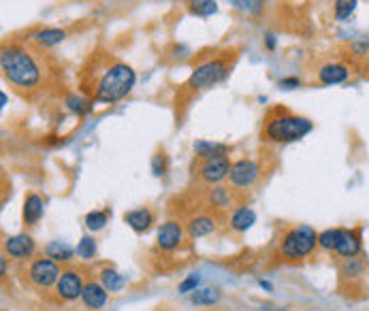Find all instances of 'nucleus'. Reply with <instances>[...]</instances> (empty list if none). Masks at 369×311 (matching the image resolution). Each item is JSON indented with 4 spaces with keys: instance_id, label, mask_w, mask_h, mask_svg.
I'll use <instances>...</instances> for the list:
<instances>
[{
    "instance_id": "17",
    "label": "nucleus",
    "mask_w": 369,
    "mask_h": 311,
    "mask_svg": "<svg viewBox=\"0 0 369 311\" xmlns=\"http://www.w3.org/2000/svg\"><path fill=\"white\" fill-rule=\"evenodd\" d=\"M66 38V32L60 28H41L36 32H32V41L38 48H56Z\"/></svg>"
},
{
    "instance_id": "9",
    "label": "nucleus",
    "mask_w": 369,
    "mask_h": 311,
    "mask_svg": "<svg viewBox=\"0 0 369 311\" xmlns=\"http://www.w3.org/2000/svg\"><path fill=\"white\" fill-rule=\"evenodd\" d=\"M84 280L77 271H64L56 284V292L62 301H77L81 294H84Z\"/></svg>"
},
{
    "instance_id": "23",
    "label": "nucleus",
    "mask_w": 369,
    "mask_h": 311,
    "mask_svg": "<svg viewBox=\"0 0 369 311\" xmlns=\"http://www.w3.org/2000/svg\"><path fill=\"white\" fill-rule=\"evenodd\" d=\"M359 7V0H335L333 3V17L338 22H348Z\"/></svg>"
},
{
    "instance_id": "33",
    "label": "nucleus",
    "mask_w": 369,
    "mask_h": 311,
    "mask_svg": "<svg viewBox=\"0 0 369 311\" xmlns=\"http://www.w3.org/2000/svg\"><path fill=\"white\" fill-rule=\"evenodd\" d=\"M198 284H201V275H188L182 284H180V288H178V292L180 294H188V292H194L196 288H198Z\"/></svg>"
},
{
    "instance_id": "35",
    "label": "nucleus",
    "mask_w": 369,
    "mask_h": 311,
    "mask_svg": "<svg viewBox=\"0 0 369 311\" xmlns=\"http://www.w3.org/2000/svg\"><path fill=\"white\" fill-rule=\"evenodd\" d=\"M277 85L282 87V90H297V87H301V79L299 77H284L277 81Z\"/></svg>"
},
{
    "instance_id": "2",
    "label": "nucleus",
    "mask_w": 369,
    "mask_h": 311,
    "mask_svg": "<svg viewBox=\"0 0 369 311\" xmlns=\"http://www.w3.org/2000/svg\"><path fill=\"white\" fill-rule=\"evenodd\" d=\"M137 75L133 71V66L124 64V62H111L99 77L94 94H92V103L99 105H113L117 101H122L124 96L131 94V90L135 87Z\"/></svg>"
},
{
    "instance_id": "20",
    "label": "nucleus",
    "mask_w": 369,
    "mask_h": 311,
    "mask_svg": "<svg viewBox=\"0 0 369 311\" xmlns=\"http://www.w3.org/2000/svg\"><path fill=\"white\" fill-rule=\"evenodd\" d=\"M254 222H256V215H254V211L250 207H239L233 213V217H231V226L237 233H245V231H248L254 224Z\"/></svg>"
},
{
    "instance_id": "29",
    "label": "nucleus",
    "mask_w": 369,
    "mask_h": 311,
    "mask_svg": "<svg viewBox=\"0 0 369 311\" xmlns=\"http://www.w3.org/2000/svg\"><path fill=\"white\" fill-rule=\"evenodd\" d=\"M107 222H109V213L107 211H90L86 215V226L88 231H103L107 226Z\"/></svg>"
},
{
    "instance_id": "26",
    "label": "nucleus",
    "mask_w": 369,
    "mask_h": 311,
    "mask_svg": "<svg viewBox=\"0 0 369 311\" xmlns=\"http://www.w3.org/2000/svg\"><path fill=\"white\" fill-rule=\"evenodd\" d=\"M45 252H48V256H50L52 260H56V262H66V260H71L73 254H75L68 245H64V243H60V241L50 243Z\"/></svg>"
},
{
    "instance_id": "10",
    "label": "nucleus",
    "mask_w": 369,
    "mask_h": 311,
    "mask_svg": "<svg viewBox=\"0 0 369 311\" xmlns=\"http://www.w3.org/2000/svg\"><path fill=\"white\" fill-rule=\"evenodd\" d=\"M361 249H363L361 226H356V229H342L335 254L340 258H354V256H361Z\"/></svg>"
},
{
    "instance_id": "7",
    "label": "nucleus",
    "mask_w": 369,
    "mask_h": 311,
    "mask_svg": "<svg viewBox=\"0 0 369 311\" xmlns=\"http://www.w3.org/2000/svg\"><path fill=\"white\" fill-rule=\"evenodd\" d=\"M259 164L250 158H241L237 162L231 164V173H229V180H231V186L235 188H250L256 184L259 180Z\"/></svg>"
},
{
    "instance_id": "19",
    "label": "nucleus",
    "mask_w": 369,
    "mask_h": 311,
    "mask_svg": "<svg viewBox=\"0 0 369 311\" xmlns=\"http://www.w3.org/2000/svg\"><path fill=\"white\" fill-rule=\"evenodd\" d=\"M216 231V222L208 215H196L190 219V224H188V235L192 239H201V237H208Z\"/></svg>"
},
{
    "instance_id": "16",
    "label": "nucleus",
    "mask_w": 369,
    "mask_h": 311,
    "mask_svg": "<svg viewBox=\"0 0 369 311\" xmlns=\"http://www.w3.org/2000/svg\"><path fill=\"white\" fill-rule=\"evenodd\" d=\"M22 215H24V222H26L28 226H34L36 222L43 217V198H41L38 194H34V192H30L24 198V211H22Z\"/></svg>"
},
{
    "instance_id": "4",
    "label": "nucleus",
    "mask_w": 369,
    "mask_h": 311,
    "mask_svg": "<svg viewBox=\"0 0 369 311\" xmlns=\"http://www.w3.org/2000/svg\"><path fill=\"white\" fill-rule=\"evenodd\" d=\"M316 245H318V235L312 226H308V224L293 226L282 237L280 256L289 262H297L301 258H308L316 249Z\"/></svg>"
},
{
    "instance_id": "28",
    "label": "nucleus",
    "mask_w": 369,
    "mask_h": 311,
    "mask_svg": "<svg viewBox=\"0 0 369 311\" xmlns=\"http://www.w3.org/2000/svg\"><path fill=\"white\" fill-rule=\"evenodd\" d=\"M220 301V292L214 288H205V290H194L192 303L194 305H216Z\"/></svg>"
},
{
    "instance_id": "11",
    "label": "nucleus",
    "mask_w": 369,
    "mask_h": 311,
    "mask_svg": "<svg viewBox=\"0 0 369 311\" xmlns=\"http://www.w3.org/2000/svg\"><path fill=\"white\" fill-rule=\"evenodd\" d=\"M182 239H184V231L180 226V222H175V219L167 222V224H162L158 229V235H156L158 247L162 252H173L175 247H180Z\"/></svg>"
},
{
    "instance_id": "5",
    "label": "nucleus",
    "mask_w": 369,
    "mask_h": 311,
    "mask_svg": "<svg viewBox=\"0 0 369 311\" xmlns=\"http://www.w3.org/2000/svg\"><path fill=\"white\" fill-rule=\"evenodd\" d=\"M231 73V62L226 58H212L196 64L188 77V87L190 90H208L216 83L224 81Z\"/></svg>"
},
{
    "instance_id": "31",
    "label": "nucleus",
    "mask_w": 369,
    "mask_h": 311,
    "mask_svg": "<svg viewBox=\"0 0 369 311\" xmlns=\"http://www.w3.org/2000/svg\"><path fill=\"white\" fill-rule=\"evenodd\" d=\"M94 254H96V243H94L92 237H84L79 241V245H77V256L79 258L90 260V258H94Z\"/></svg>"
},
{
    "instance_id": "13",
    "label": "nucleus",
    "mask_w": 369,
    "mask_h": 311,
    "mask_svg": "<svg viewBox=\"0 0 369 311\" xmlns=\"http://www.w3.org/2000/svg\"><path fill=\"white\" fill-rule=\"evenodd\" d=\"M5 252L13 258H28L34 252V241L30 235H15L5 241Z\"/></svg>"
},
{
    "instance_id": "22",
    "label": "nucleus",
    "mask_w": 369,
    "mask_h": 311,
    "mask_svg": "<svg viewBox=\"0 0 369 311\" xmlns=\"http://www.w3.org/2000/svg\"><path fill=\"white\" fill-rule=\"evenodd\" d=\"M194 152H196L198 158L208 160V158L226 154L229 147H226V145H220V143H212V141H196V143H194Z\"/></svg>"
},
{
    "instance_id": "6",
    "label": "nucleus",
    "mask_w": 369,
    "mask_h": 311,
    "mask_svg": "<svg viewBox=\"0 0 369 311\" xmlns=\"http://www.w3.org/2000/svg\"><path fill=\"white\" fill-rule=\"evenodd\" d=\"M60 266L56 260H52L50 256L48 258H36L32 260L30 269H28V280L32 282V286L45 290V288H52L54 284H58L60 280Z\"/></svg>"
},
{
    "instance_id": "38",
    "label": "nucleus",
    "mask_w": 369,
    "mask_h": 311,
    "mask_svg": "<svg viewBox=\"0 0 369 311\" xmlns=\"http://www.w3.org/2000/svg\"><path fill=\"white\" fill-rule=\"evenodd\" d=\"M0 105H3V107L7 105V94H5V92H3V94H0Z\"/></svg>"
},
{
    "instance_id": "18",
    "label": "nucleus",
    "mask_w": 369,
    "mask_h": 311,
    "mask_svg": "<svg viewBox=\"0 0 369 311\" xmlns=\"http://www.w3.org/2000/svg\"><path fill=\"white\" fill-rule=\"evenodd\" d=\"M365 271H367V262L363 258H359V256H354V258H342V262H340V275H342V280L354 282L359 277H363Z\"/></svg>"
},
{
    "instance_id": "36",
    "label": "nucleus",
    "mask_w": 369,
    "mask_h": 311,
    "mask_svg": "<svg viewBox=\"0 0 369 311\" xmlns=\"http://www.w3.org/2000/svg\"><path fill=\"white\" fill-rule=\"evenodd\" d=\"M263 43H265V48H267L269 52H273V50H275V43H277V38H275V34H273V32H267Z\"/></svg>"
},
{
    "instance_id": "39",
    "label": "nucleus",
    "mask_w": 369,
    "mask_h": 311,
    "mask_svg": "<svg viewBox=\"0 0 369 311\" xmlns=\"http://www.w3.org/2000/svg\"><path fill=\"white\" fill-rule=\"evenodd\" d=\"M261 288H265V290H271V284H269V282H261Z\"/></svg>"
},
{
    "instance_id": "14",
    "label": "nucleus",
    "mask_w": 369,
    "mask_h": 311,
    "mask_svg": "<svg viewBox=\"0 0 369 311\" xmlns=\"http://www.w3.org/2000/svg\"><path fill=\"white\" fill-rule=\"evenodd\" d=\"M124 222L135 233H147L154 224V213L150 209H135L124 213Z\"/></svg>"
},
{
    "instance_id": "1",
    "label": "nucleus",
    "mask_w": 369,
    "mask_h": 311,
    "mask_svg": "<svg viewBox=\"0 0 369 311\" xmlns=\"http://www.w3.org/2000/svg\"><path fill=\"white\" fill-rule=\"evenodd\" d=\"M0 68H3L5 79L24 92L38 87L41 77H43L32 54L22 45H9L3 50V54H0Z\"/></svg>"
},
{
    "instance_id": "21",
    "label": "nucleus",
    "mask_w": 369,
    "mask_h": 311,
    "mask_svg": "<svg viewBox=\"0 0 369 311\" xmlns=\"http://www.w3.org/2000/svg\"><path fill=\"white\" fill-rule=\"evenodd\" d=\"M188 9L196 17H212L218 13L216 0H188Z\"/></svg>"
},
{
    "instance_id": "32",
    "label": "nucleus",
    "mask_w": 369,
    "mask_h": 311,
    "mask_svg": "<svg viewBox=\"0 0 369 311\" xmlns=\"http://www.w3.org/2000/svg\"><path fill=\"white\" fill-rule=\"evenodd\" d=\"M263 3H265V0H231V5L235 9L243 11V13H256V11H261Z\"/></svg>"
},
{
    "instance_id": "30",
    "label": "nucleus",
    "mask_w": 369,
    "mask_h": 311,
    "mask_svg": "<svg viewBox=\"0 0 369 311\" xmlns=\"http://www.w3.org/2000/svg\"><path fill=\"white\" fill-rule=\"evenodd\" d=\"M210 203H212L216 209L231 207V192H229L226 188H216V190H212V194H210Z\"/></svg>"
},
{
    "instance_id": "27",
    "label": "nucleus",
    "mask_w": 369,
    "mask_h": 311,
    "mask_svg": "<svg viewBox=\"0 0 369 311\" xmlns=\"http://www.w3.org/2000/svg\"><path fill=\"white\" fill-rule=\"evenodd\" d=\"M92 101H86L84 96H79V94H68L66 96V107L73 111V113H77V115H84V113H88L90 109H92Z\"/></svg>"
},
{
    "instance_id": "3",
    "label": "nucleus",
    "mask_w": 369,
    "mask_h": 311,
    "mask_svg": "<svg viewBox=\"0 0 369 311\" xmlns=\"http://www.w3.org/2000/svg\"><path fill=\"white\" fill-rule=\"evenodd\" d=\"M312 128H314V122L310 117L282 111V113H275L267 120L263 135L271 143H293V141H299L305 135H310Z\"/></svg>"
},
{
    "instance_id": "15",
    "label": "nucleus",
    "mask_w": 369,
    "mask_h": 311,
    "mask_svg": "<svg viewBox=\"0 0 369 311\" xmlns=\"http://www.w3.org/2000/svg\"><path fill=\"white\" fill-rule=\"evenodd\" d=\"M81 301L88 309H101L107 303V288L103 284L90 282L84 286V294H81Z\"/></svg>"
},
{
    "instance_id": "37",
    "label": "nucleus",
    "mask_w": 369,
    "mask_h": 311,
    "mask_svg": "<svg viewBox=\"0 0 369 311\" xmlns=\"http://www.w3.org/2000/svg\"><path fill=\"white\" fill-rule=\"evenodd\" d=\"M0 273H3V275H7V258H5V256L0 258Z\"/></svg>"
},
{
    "instance_id": "8",
    "label": "nucleus",
    "mask_w": 369,
    "mask_h": 311,
    "mask_svg": "<svg viewBox=\"0 0 369 311\" xmlns=\"http://www.w3.org/2000/svg\"><path fill=\"white\" fill-rule=\"evenodd\" d=\"M231 173V160L226 154H220V156H214V158H208L203 160V164L198 166V175L203 182L208 184H218L222 182L224 177H229Z\"/></svg>"
},
{
    "instance_id": "24",
    "label": "nucleus",
    "mask_w": 369,
    "mask_h": 311,
    "mask_svg": "<svg viewBox=\"0 0 369 311\" xmlns=\"http://www.w3.org/2000/svg\"><path fill=\"white\" fill-rule=\"evenodd\" d=\"M340 235H342V229H326V231H322L318 235V247L322 252H335Z\"/></svg>"
},
{
    "instance_id": "25",
    "label": "nucleus",
    "mask_w": 369,
    "mask_h": 311,
    "mask_svg": "<svg viewBox=\"0 0 369 311\" xmlns=\"http://www.w3.org/2000/svg\"><path fill=\"white\" fill-rule=\"evenodd\" d=\"M101 284L107 288V292H120L124 288V280H122V275L113 269H105L101 273Z\"/></svg>"
},
{
    "instance_id": "34",
    "label": "nucleus",
    "mask_w": 369,
    "mask_h": 311,
    "mask_svg": "<svg viewBox=\"0 0 369 311\" xmlns=\"http://www.w3.org/2000/svg\"><path fill=\"white\" fill-rule=\"evenodd\" d=\"M152 171H154V175H165V171H167V158H165V154H156L154 158H152Z\"/></svg>"
},
{
    "instance_id": "12",
    "label": "nucleus",
    "mask_w": 369,
    "mask_h": 311,
    "mask_svg": "<svg viewBox=\"0 0 369 311\" xmlns=\"http://www.w3.org/2000/svg\"><path fill=\"white\" fill-rule=\"evenodd\" d=\"M350 77V71L342 62H326L318 68V81L322 85H340Z\"/></svg>"
}]
</instances>
